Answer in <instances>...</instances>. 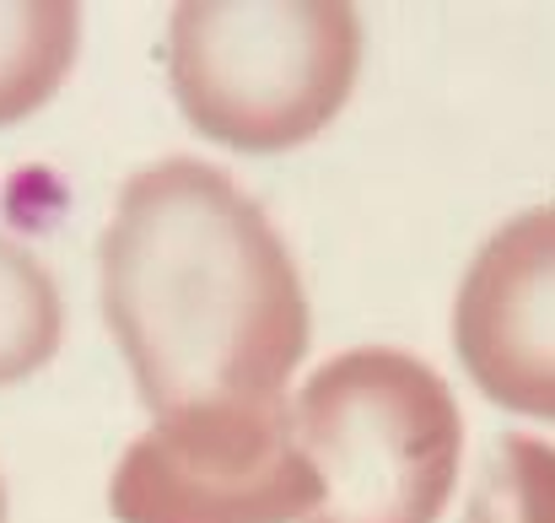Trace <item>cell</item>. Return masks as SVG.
I'll return each mask as SVG.
<instances>
[{"label":"cell","mask_w":555,"mask_h":523,"mask_svg":"<svg viewBox=\"0 0 555 523\" xmlns=\"http://www.w3.org/2000/svg\"><path fill=\"white\" fill-rule=\"evenodd\" d=\"M103 314L157 421L281 405L308 356V297L281 232L194 157L125 183L103 232Z\"/></svg>","instance_id":"6da1fadb"},{"label":"cell","mask_w":555,"mask_h":523,"mask_svg":"<svg viewBox=\"0 0 555 523\" xmlns=\"http://www.w3.org/2000/svg\"><path fill=\"white\" fill-rule=\"evenodd\" d=\"M319 497L302 523H437L464 459L442 372L393 346L330 356L292 405Z\"/></svg>","instance_id":"7a4b0ae2"},{"label":"cell","mask_w":555,"mask_h":523,"mask_svg":"<svg viewBox=\"0 0 555 523\" xmlns=\"http://www.w3.org/2000/svg\"><path fill=\"white\" fill-rule=\"evenodd\" d=\"M362 16L340 0L297 5H179L168 76L184 119L232 152H292L351 98Z\"/></svg>","instance_id":"3957f363"},{"label":"cell","mask_w":555,"mask_h":523,"mask_svg":"<svg viewBox=\"0 0 555 523\" xmlns=\"http://www.w3.org/2000/svg\"><path fill=\"white\" fill-rule=\"evenodd\" d=\"M319 481L286 405L189 410L141 432L114 481L119 523H297Z\"/></svg>","instance_id":"277c9868"},{"label":"cell","mask_w":555,"mask_h":523,"mask_svg":"<svg viewBox=\"0 0 555 523\" xmlns=\"http://www.w3.org/2000/svg\"><path fill=\"white\" fill-rule=\"evenodd\" d=\"M453 346L502 410L555 421V205L486 238L453 303Z\"/></svg>","instance_id":"5b68a950"},{"label":"cell","mask_w":555,"mask_h":523,"mask_svg":"<svg viewBox=\"0 0 555 523\" xmlns=\"http://www.w3.org/2000/svg\"><path fill=\"white\" fill-rule=\"evenodd\" d=\"M81 11L65 0L0 5V125L43 109L76 65Z\"/></svg>","instance_id":"8992f818"},{"label":"cell","mask_w":555,"mask_h":523,"mask_svg":"<svg viewBox=\"0 0 555 523\" xmlns=\"http://www.w3.org/2000/svg\"><path fill=\"white\" fill-rule=\"evenodd\" d=\"M60 335L65 308L49 270L0 232V383H22L38 367H49Z\"/></svg>","instance_id":"52a82bcc"},{"label":"cell","mask_w":555,"mask_h":523,"mask_svg":"<svg viewBox=\"0 0 555 523\" xmlns=\"http://www.w3.org/2000/svg\"><path fill=\"white\" fill-rule=\"evenodd\" d=\"M464 523H555V448L507 432L480 464Z\"/></svg>","instance_id":"ba28073f"},{"label":"cell","mask_w":555,"mask_h":523,"mask_svg":"<svg viewBox=\"0 0 555 523\" xmlns=\"http://www.w3.org/2000/svg\"><path fill=\"white\" fill-rule=\"evenodd\" d=\"M0 523H5V486H0Z\"/></svg>","instance_id":"9c48e42d"}]
</instances>
